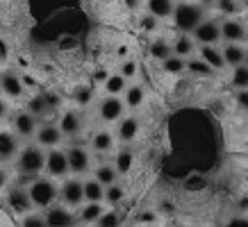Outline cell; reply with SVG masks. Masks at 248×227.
Listing matches in <instances>:
<instances>
[{"label":"cell","mask_w":248,"mask_h":227,"mask_svg":"<svg viewBox=\"0 0 248 227\" xmlns=\"http://www.w3.org/2000/svg\"><path fill=\"white\" fill-rule=\"evenodd\" d=\"M46 168V150L39 143H25L21 145V152L16 157V170L21 177H39Z\"/></svg>","instance_id":"6da1fadb"},{"label":"cell","mask_w":248,"mask_h":227,"mask_svg":"<svg viewBox=\"0 0 248 227\" xmlns=\"http://www.w3.org/2000/svg\"><path fill=\"white\" fill-rule=\"evenodd\" d=\"M28 193H30V200L34 204V209H48L50 204H55L60 200V186L55 184L53 177L48 175H39V177H32L28 184Z\"/></svg>","instance_id":"7a4b0ae2"},{"label":"cell","mask_w":248,"mask_h":227,"mask_svg":"<svg viewBox=\"0 0 248 227\" xmlns=\"http://www.w3.org/2000/svg\"><path fill=\"white\" fill-rule=\"evenodd\" d=\"M173 25H175V30L178 32H191L201 25V21L205 18V7L201 2H189V0H180V2H175V7H173Z\"/></svg>","instance_id":"3957f363"},{"label":"cell","mask_w":248,"mask_h":227,"mask_svg":"<svg viewBox=\"0 0 248 227\" xmlns=\"http://www.w3.org/2000/svg\"><path fill=\"white\" fill-rule=\"evenodd\" d=\"M37 128H39V118L32 116L28 109H16V112L9 114V129H12L18 139H25V141L34 139Z\"/></svg>","instance_id":"277c9868"},{"label":"cell","mask_w":248,"mask_h":227,"mask_svg":"<svg viewBox=\"0 0 248 227\" xmlns=\"http://www.w3.org/2000/svg\"><path fill=\"white\" fill-rule=\"evenodd\" d=\"M60 202H64L71 209H78L84 202V180L78 175H68L60 184Z\"/></svg>","instance_id":"5b68a950"},{"label":"cell","mask_w":248,"mask_h":227,"mask_svg":"<svg viewBox=\"0 0 248 227\" xmlns=\"http://www.w3.org/2000/svg\"><path fill=\"white\" fill-rule=\"evenodd\" d=\"M5 202H7V209L16 216H23L34 209V204L30 200V193H28V186L23 184H9L5 189Z\"/></svg>","instance_id":"8992f818"},{"label":"cell","mask_w":248,"mask_h":227,"mask_svg":"<svg viewBox=\"0 0 248 227\" xmlns=\"http://www.w3.org/2000/svg\"><path fill=\"white\" fill-rule=\"evenodd\" d=\"M44 173L53 180H64L71 175V166H68V157H66V150L64 148H50L46 150V168Z\"/></svg>","instance_id":"52a82bcc"},{"label":"cell","mask_w":248,"mask_h":227,"mask_svg":"<svg viewBox=\"0 0 248 227\" xmlns=\"http://www.w3.org/2000/svg\"><path fill=\"white\" fill-rule=\"evenodd\" d=\"M46 216V225L48 227H76L80 220H78V212L66 207L64 202H55L50 204L48 209H44Z\"/></svg>","instance_id":"ba28073f"},{"label":"cell","mask_w":248,"mask_h":227,"mask_svg":"<svg viewBox=\"0 0 248 227\" xmlns=\"http://www.w3.org/2000/svg\"><path fill=\"white\" fill-rule=\"evenodd\" d=\"M125 102L121 96H103V98L98 100V118L103 123H119L123 116H125Z\"/></svg>","instance_id":"9c48e42d"},{"label":"cell","mask_w":248,"mask_h":227,"mask_svg":"<svg viewBox=\"0 0 248 227\" xmlns=\"http://www.w3.org/2000/svg\"><path fill=\"white\" fill-rule=\"evenodd\" d=\"M25 84L18 71L14 68H5L0 71V96H5L7 100H21L25 96Z\"/></svg>","instance_id":"30bf717a"},{"label":"cell","mask_w":248,"mask_h":227,"mask_svg":"<svg viewBox=\"0 0 248 227\" xmlns=\"http://www.w3.org/2000/svg\"><path fill=\"white\" fill-rule=\"evenodd\" d=\"M64 132H62L60 123H53V121H44L39 123L37 128V134H34V143H39L44 150H50V148H60L64 143Z\"/></svg>","instance_id":"8fae6325"},{"label":"cell","mask_w":248,"mask_h":227,"mask_svg":"<svg viewBox=\"0 0 248 227\" xmlns=\"http://www.w3.org/2000/svg\"><path fill=\"white\" fill-rule=\"evenodd\" d=\"M66 157H68V166H71V175H82L91 173V155L89 148L84 145H68L66 148Z\"/></svg>","instance_id":"7c38bea8"},{"label":"cell","mask_w":248,"mask_h":227,"mask_svg":"<svg viewBox=\"0 0 248 227\" xmlns=\"http://www.w3.org/2000/svg\"><path fill=\"white\" fill-rule=\"evenodd\" d=\"M191 37L198 45H217L221 43V21L214 18H203L201 25L191 32Z\"/></svg>","instance_id":"4fadbf2b"},{"label":"cell","mask_w":248,"mask_h":227,"mask_svg":"<svg viewBox=\"0 0 248 227\" xmlns=\"http://www.w3.org/2000/svg\"><path fill=\"white\" fill-rule=\"evenodd\" d=\"M248 39V28L246 23L234 18V16H228L221 21V41L223 43H244Z\"/></svg>","instance_id":"5bb4252c"},{"label":"cell","mask_w":248,"mask_h":227,"mask_svg":"<svg viewBox=\"0 0 248 227\" xmlns=\"http://www.w3.org/2000/svg\"><path fill=\"white\" fill-rule=\"evenodd\" d=\"M57 123H60L64 136H78V134H82V129H84V114L80 109H76V107H68V109H64L60 114Z\"/></svg>","instance_id":"9a60e30c"},{"label":"cell","mask_w":248,"mask_h":227,"mask_svg":"<svg viewBox=\"0 0 248 227\" xmlns=\"http://www.w3.org/2000/svg\"><path fill=\"white\" fill-rule=\"evenodd\" d=\"M141 132V121L137 118L135 114H130V116H123L119 123H116V129H114V134H116V141H121L123 145L132 143L137 141V136Z\"/></svg>","instance_id":"2e32d148"},{"label":"cell","mask_w":248,"mask_h":227,"mask_svg":"<svg viewBox=\"0 0 248 227\" xmlns=\"http://www.w3.org/2000/svg\"><path fill=\"white\" fill-rule=\"evenodd\" d=\"M18 152H21V139L12 129H0V164L16 161Z\"/></svg>","instance_id":"e0dca14e"},{"label":"cell","mask_w":248,"mask_h":227,"mask_svg":"<svg viewBox=\"0 0 248 227\" xmlns=\"http://www.w3.org/2000/svg\"><path fill=\"white\" fill-rule=\"evenodd\" d=\"M116 148V134L109 132V129H96L91 134V150L98 152V155H109Z\"/></svg>","instance_id":"ac0fdd59"},{"label":"cell","mask_w":248,"mask_h":227,"mask_svg":"<svg viewBox=\"0 0 248 227\" xmlns=\"http://www.w3.org/2000/svg\"><path fill=\"white\" fill-rule=\"evenodd\" d=\"M171 45H173V55H180L185 59L194 57L196 50H198V43H196L194 37L187 34V32H178V37L171 41Z\"/></svg>","instance_id":"d6986e66"},{"label":"cell","mask_w":248,"mask_h":227,"mask_svg":"<svg viewBox=\"0 0 248 227\" xmlns=\"http://www.w3.org/2000/svg\"><path fill=\"white\" fill-rule=\"evenodd\" d=\"M78 220L84 225H96V220L100 218V213L105 212V202H82L76 209Z\"/></svg>","instance_id":"ffe728a7"},{"label":"cell","mask_w":248,"mask_h":227,"mask_svg":"<svg viewBox=\"0 0 248 227\" xmlns=\"http://www.w3.org/2000/svg\"><path fill=\"white\" fill-rule=\"evenodd\" d=\"M198 57H203L217 73L223 71V68H228L226 59H223V50H221L218 45H198Z\"/></svg>","instance_id":"44dd1931"},{"label":"cell","mask_w":248,"mask_h":227,"mask_svg":"<svg viewBox=\"0 0 248 227\" xmlns=\"http://www.w3.org/2000/svg\"><path fill=\"white\" fill-rule=\"evenodd\" d=\"M146 100V86L143 84H128L123 91V102L128 109H139Z\"/></svg>","instance_id":"7402d4cb"},{"label":"cell","mask_w":248,"mask_h":227,"mask_svg":"<svg viewBox=\"0 0 248 227\" xmlns=\"http://www.w3.org/2000/svg\"><path fill=\"white\" fill-rule=\"evenodd\" d=\"M148 55H151V59H155V61H162L169 57V55H173V45H171V41L169 39H164V37H155L148 43Z\"/></svg>","instance_id":"603a6c76"},{"label":"cell","mask_w":248,"mask_h":227,"mask_svg":"<svg viewBox=\"0 0 248 227\" xmlns=\"http://www.w3.org/2000/svg\"><path fill=\"white\" fill-rule=\"evenodd\" d=\"M221 50H223V59H226L228 68L239 66V64H244V59H246V48L241 43H223Z\"/></svg>","instance_id":"cb8c5ba5"},{"label":"cell","mask_w":248,"mask_h":227,"mask_svg":"<svg viewBox=\"0 0 248 227\" xmlns=\"http://www.w3.org/2000/svg\"><path fill=\"white\" fill-rule=\"evenodd\" d=\"M84 202H105V186L93 175L84 177Z\"/></svg>","instance_id":"d4e9b609"},{"label":"cell","mask_w":248,"mask_h":227,"mask_svg":"<svg viewBox=\"0 0 248 227\" xmlns=\"http://www.w3.org/2000/svg\"><path fill=\"white\" fill-rule=\"evenodd\" d=\"M91 173H93V177H96L103 186H109V184H114V182H119V170H116V166L114 164H107V161H103V164H98L96 168H91Z\"/></svg>","instance_id":"484cf974"},{"label":"cell","mask_w":248,"mask_h":227,"mask_svg":"<svg viewBox=\"0 0 248 227\" xmlns=\"http://www.w3.org/2000/svg\"><path fill=\"white\" fill-rule=\"evenodd\" d=\"M175 0H146V12H151L153 16H157L159 21L171 18Z\"/></svg>","instance_id":"4316f807"},{"label":"cell","mask_w":248,"mask_h":227,"mask_svg":"<svg viewBox=\"0 0 248 227\" xmlns=\"http://www.w3.org/2000/svg\"><path fill=\"white\" fill-rule=\"evenodd\" d=\"M114 166H116V170H119V175H128L132 168H135V152L130 150L128 145L125 148H121V150H116V155H114Z\"/></svg>","instance_id":"83f0119b"},{"label":"cell","mask_w":248,"mask_h":227,"mask_svg":"<svg viewBox=\"0 0 248 227\" xmlns=\"http://www.w3.org/2000/svg\"><path fill=\"white\" fill-rule=\"evenodd\" d=\"M187 73L189 75H194V77H214V68L207 64V61L203 59V57H189L187 59Z\"/></svg>","instance_id":"f1b7e54d"},{"label":"cell","mask_w":248,"mask_h":227,"mask_svg":"<svg viewBox=\"0 0 248 227\" xmlns=\"http://www.w3.org/2000/svg\"><path fill=\"white\" fill-rule=\"evenodd\" d=\"M125 86H128V80L121 75L119 71L112 73V75H107L105 82H103V91H105L107 96H123Z\"/></svg>","instance_id":"f546056e"},{"label":"cell","mask_w":248,"mask_h":227,"mask_svg":"<svg viewBox=\"0 0 248 227\" xmlns=\"http://www.w3.org/2000/svg\"><path fill=\"white\" fill-rule=\"evenodd\" d=\"M25 109H28L32 116H37V118H44V116L50 114L48 102H46V98H44V93H34V96H30V98L25 100Z\"/></svg>","instance_id":"4dcf8cb0"},{"label":"cell","mask_w":248,"mask_h":227,"mask_svg":"<svg viewBox=\"0 0 248 227\" xmlns=\"http://www.w3.org/2000/svg\"><path fill=\"white\" fill-rule=\"evenodd\" d=\"M162 71L169 73V75H182L187 71V59L180 57V55H169L164 61H162Z\"/></svg>","instance_id":"1f68e13d"},{"label":"cell","mask_w":248,"mask_h":227,"mask_svg":"<svg viewBox=\"0 0 248 227\" xmlns=\"http://www.w3.org/2000/svg\"><path fill=\"white\" fill-rule=\"evenodd\" d=\"M230 86H232L234 91L248 89V66L246 64H239V66L230 68Z\"/></svg>","instance_id":"d6a6232c"},{"label":"cell","mask_w":248,"mask_h":227,"mask_svg":"<svg viewBox=\"0 0 248 227\" xmlns=\"http://www.w3.org/2000/svg\"><path fill=\"white\" fill-rule=\"evenodd\" d=\"M125 186L121 184V182H114V184H109V186H105V202L109 204V207H116L119 202H123L125 200Z\"/></svg>","instance_id":"836d02e7"},{"label":"cell","mask_w":248,"mask_h":227,"mask_svg":"<svg viewBox=\"0 0 248 227\" xmlns=\"http://www.w3.org/2000/svg\"><path fill=\"white\" fill-rule=\"evenodd\" d=\"M96 98V93H93V86L91 84H80L76 91H73V100H76L78 107H89Z\"/></svg>","instance_id":"e575fe53"},{"label":"cell","mask_w":248,"mask_h":227,"mask_svg":"<svg viewBox=\"0 0 248 227\" xmlns=\"http://www.w3.org/2000/svg\"><path fill=\"white\" fill-rule=\"evenodd\" d=\"M21 227H48L46 225V216L44 212H37V209H32V212L23 213L21 216V223H18Z\"/></svg>","instance_id":"d590c367"},{"label":"cell","mask_w":248,"mask_h":227,"mask_svg":"<svg viewBox=\"0 0 248 227\" xmlns=\"http://www.w3.org/2000/svg\"><path fill=\"white\" fill-rule=\"evenodd\" d=\"M119 73L125 80H135L137 75H139V61L137 59H132V57H125V59H121V64H119Z\"/></svg>","instance_id":"8d00e7d4"},{"label":"cell","mask_w":248,"mask_h":227,"mask_svg":"<svg viewBox=\"0 0 248 227\" xmlns=\"http://www.w3.org/2000/svg\"><path fill=\"white\" fill-rule=\"evenodd\" d=\"M96 227H121V213L116 209H105L96 220Z\"/></svg>","instance_id":"74e56055"},{"label":"cell","mask_w":248,"mask_h":227,"mask_svg":"<svg viewBox=\"0 0 248 227\" xmlns=\"http://www.w3.org/2000/svg\"><path fill=\"white\" fill-rule=\"evenodd\" d=\"M214 5H217V7H218V12H221V14L226 16V18H228V16L239 14V9H241L239 0H217Z\"/></svg>","instance_id":"f35d334b"},{"label":"cell","mask_w":248,"mask_h":227,"mask_svg":"<svg viewBox=\"0 0 248 227\" xmlns=\"http://www.w3.org/2000/svg\"><path fill=\"white\" fill-rule=\"evenodd\" d=\"M139 28H141L143 32H155L159 28V18L153 16L151 12H146V14L139 16Z\"/></svg>","instance_id":"ab89813d"},{"label":"cell","mask_w":248,"mask_h":227,"mask_svg":"<svg viewBox=\"0 0 248 227\" xmlns=\"http://www.w3.org/2000/svg\"><path fill=\"white\" fill-rule=\"evenodd\" d=\"M137 223H139V225H148V227H153L155 223H157V213L153 212V209H143V212L137 213Z\"/></svg>","instance_id":"60d3db41"},{"label":"cell","mask_w":248,"mask_h":227,"mask_svg":"<svg viewBox=\"0 0 248 227\" xmlns=\"http://www.w3.org/2000/svg\"><path fill=\"white\" fill-rule=\"evenodd\" d=\"M44 98H46V102H48V109H50V112H55V109L62 107V98L57 91H44Z\"/></svg>","instance_id":"b9f144b4"},{"label":"cell","mask_w":248,"mask_h":227,"mask_svg":"<svg viewBox=\"0 0 248 227\" xmlns=\"http://www.w3.org/2000/svg\"><path fill=\"white\" fill-rule=\"evenodd\" d=\"M223 227H248V216L246 213H234L223 223Z\"/></svg>","instance_id":"7bdbcfd3"},{"label":"cell","mask_w":248,"mask_h":227,"mask_svg":"<svg viewBox=\"0 0 248 227\" xmlns=\"http://www.w3.org/2000/svg\"><path fill=\"white\" fill-rule=\"evenodd\" d=\"M234 105L239 109H244V112H248V89L234 91Z\"/></svg>","instance_id":"ee69618b"},{"label":"cell","mask_w":248,"mask_h":227,"mask_svg":"<svg viewBox=\"0 0 248 227\" xmlns=\"http://www.w3.org/2000/svg\"><path fill=\"white\" fill-rule=\"evenodd\" d=\"M9 57H12V45H9L7 39L0 37V64L9 61Z\"/></svg>","instance_id":"f6af8a7d"},{"label":"cell","mask_w":248,"mask_h":227,"mask_svg":"<svg viewBox=\"0 0 248 227\" xmlns=\"http://www.w3.org/2000/svg\"><path fill=\"white\" fill-rule=\"evenodd\" d=\"M234 209H237V213H248V196L237 198V202H234Z\"/></svg>","instance_id":"bcb514c9"},{"label":"cell","mask_w":248,"mask_h":227,"mask_svg":"<svg viewBox=\"0 0 248 227\" xmlns=\"http://www.w3.org/2000/svg\"><path fill=\"white\" fill-rule=\"evenodd\" d=\"M9 116V105H7V98L0 96V121H5Z\"/></svg>","instance_id":"7dc6e473"},{"label":"cell","mask_w":248,"mask_h":227,"mask_svg":"<svg viewBox=\"0 0 248 227\" xmlns=\"http://www.w3.org/2000/svg\"><path fill=\"white\" fill-rule=\"evenodd\" d=\"M9 186V175H7V170L2 168V164H0V191H5Z\"/></svg>","instance_id":"c3c4849f"},{"label":"cell","mask_w":248,"mask_h":227,"mask_svg":"<svg viewBox=\"0 0 248 227\" xmlns=\"http://www.w3.org/2000/svg\"><path fill=\"white\" fill-rule=\"evenodd\" d=\"M21 77H23V84H25V89H34L37 86V80L32 75H28V73H21Z\"/></svg>","instance_id":"681fc988"},{"label":"cell","mask_w":248,"mask_h":227,"mask_svg":"<svg viewBox=\"0 0 248 227\" xmlns=\"http://www.w3.org/2000/svg\"><path fill=\"white\" fill-rule=\"evenodd\" d=\"M116 55H119V59H125L130 55V50H128V45H121L119 50H116Z\"/></svg>","instance_id":"f907efd6"},{"label":"cell","mask_w":248,"mask_h":227,"mask_svg":"<svg viewBox=\"0 0 248 227\" xmlns=\"http://www.w3.org/2000/svg\"><path fill=\"white\" fill-rule=\"evenodd\" d=\"M123 2L128 9H139V5H141V0H123Z\"/></svg>","instance_id":"816d5d0a"},{"label":"cell","mask_w":248,"mask_h":227,"mask_svg":"<svg viewBox=\"0 0 248 227\" xmlns=\"http://www.w3.org/2000/svg\"><path fill=\"white\" fill-rule=\"evenodd\" d=\"M159 207H162V212H166V213L175 212V209H173V202H166V200H164V202H162V204H159Z\"/></svg>","instance_id":"f5cc1de1"},{"label":"cell","mask_w":248,"mask_h":227,"mask_svg":"<svg viewBox=\"0 0 248 227\" xmlns=\"http://www.w3.org/2000/svg\"><path fill=\"white\" fill-rule=\"evenodd\" d=\"M198 2H201V5H203V7H210V5H214V2H217V0H198Z\"/></svg>","instance_id":"db71d44e"},{"label":"cell","mask_w":248,"mask_h":227,"mask_svg":"<svg viewBox=\"0 0 248 227\" xmlns=\"http://www.w3.org/2000/svg\"><path fill=\"white\" fill-rule=\"evenodd\" d=\"M2 14H5V7H2V2H0V18H2Z\"/></svg>","instance_id":"11a10c76"},{"label":"cell","mask_w":248,"mask_h":227,"mask_svg":"<svg viewBox=\"0 0 248 227\" xmlns=\"http://www.w3.org/2000/svg\"><path fill=\"white\" fill-rule=\"evenodd\" d=\"M244 64H246V66H248V48H246V59H244Z\"/></svg>","instance_id":"9f6ffc18"},{"label":"cell","mask_w":248,"mask_h":227,"mask_svg":"<svg viewBox=\"0 0 248 227\" xmlns=\"http://www.w3.org/2000/svg\"><path fill=\"white\" fill-rule=\"evenodd\" d=\"M139 227H148V225H139Z\"/></svg>","instance_id":"6f0895ef"},{"label":"cell","mask_w":248,"mask_h":227,"mask_svg":"<svg viewBox=\"0 0 248 227\" xmlns=\"http://www.w3.org/2000/svg\"><path fill=\"white\" fill-rule=\"evenodd\" d=\"M246 28H248V21H246Z\"/></svg>","instance_id":"680465c9"},{"label":"cell","mask_w":248,"mask_h":227,"mask_svg":"<svg viewBox=\"0 0 248 227\" xmlns=\"http://www.w3.org/2000/svg\"><path fill=\"white\" fill-rule=\"evenodd\" d=\"M246 114H248V112H246Z\"/></svg>","instance_id":"91938a15"}]
</instances>
